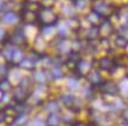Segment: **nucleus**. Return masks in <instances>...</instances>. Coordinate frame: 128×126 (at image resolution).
<instances>
[{"instance_id": "nucleus-2", "label": "nucleus", "mask_w": 128, "mask_h": 126, "mask_svg": "<svg viewBox=\"0 0 128 126\" xmlns=\"http://www.w3.org/2000/svg\"><path fill=\"white\" fill-rule=\"evenodd\" d=\"M60 123V117H59L56 113H52V115L48 117V124L52 126H56Z\"/></svg>"}, {"instance_id": "nucleus-1", "label": "nucleus", "mask_w": 128, "mask_h": 126, "mask_svg": "<svg viewBox=\"0 0 128 126\" xmlns=\"http://www.w3.org/2000/svg\"><path fill=\"white\" fill-rule=\"evenodd\" d=\"M18 18H19V16L16 15L14 12H7L4 15V21L6 23H13L18 20Z\"/></svg>"}, {"instance_id": "nucleus-3", "label": "nucleus", "mask_w": 128, "mask_h": 126, "mask_svg": "<svg viewBox=\"0 0 128 126\" xmlns=\"http://www.w3.org/2000/svg\"><path fill=\"white\" fill-rule=\"evenodd\" d=\"M76 85H78V82H76V81H74V80H72L70 82V84H68V86L72 88V89H75L76 88Z\"/></svg>"}, {"instance_id": "nucleus-4", "label": "nucleus", "mask_w": 128, "mask_h": 126, "mask_svg": "<svg viewBox=\"0 0 128 126\" xmlns=\"http://www.w3.org/2000/svg\"><path fill=\"white\" fill-rule=\"evenodd\" d=\"M4 35H5L4 29H1V28H0V39H2V38H4Z\"/></svg>"}, {"instance_id": "nucleus-5", "label": "nucleus", "mask_w": 128, "mask_h": 126, "mask_svg": "<svg viewBox=\"0 0 128 126\" xmlns=\"http://www.w3.org/2000/svg\"><path fill=\"white\" fill-rule=\"evenodd\" d=\"M127 118H128V112H127Z\"/></svg>"}]
</instances>
